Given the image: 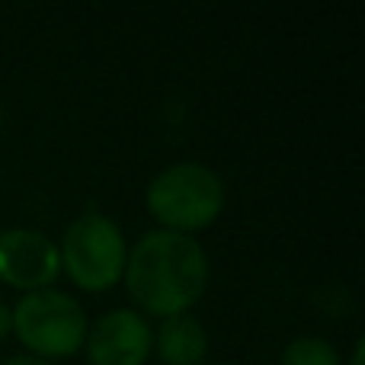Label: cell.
<instances>
[{
	"label": "cell",
	"instance_id": "13",
	"mask_svg": "<svg viewBox=\"0 0 365 365\" xmlns=\"http://www.w3.org/2000/svg\"><path fill=\"white\" fill-rule=\"evenodd\" d=\"M218 365H231V362H218Z\"/></svg>",
	"mask_w": 365,
	"mask_h": 365
},
{
	"label": "cell",
	"instance_id": "9",
	"mask_svg": "<svg viewBox=\"0 0 365 365\" xmlns=\"http://www.w3.org/2000/svg\"><path fill=\"white\" fill-rule=\"evenodd\" d=\"M0 365H55V362H45V359L29 356V353H16V356H10V359H4Z\"/></svg>",
	"mask_w": 365,
	"mask_h": 365
},
{
	"label": "cell",
	"instance_id": "1",
	"mask_svg": "<svg viewBox=\"0 0 365 365\" xmlns=\"http://www.w3.org/2000/svg\"><path fill=\"white\" fill-rule=\"evenodd\" d=\"M208 257L205 247L189 234L148 231L135 247H128L122 282L128 298L138 304V314L177 317L189 314L208 289Z\"/></svg>",
	"mask_w": 365,
	"mask_h": 365
},
{
	"label": "cell",
	"instance_id": "6",
	"mask_svg": "<svg viewBox=\"0 0 365 365\" xmlns=\"http://www.w3.org/2000/svg\"><path fill=\"white\" fill-rule=\"evenodd\" d=\"M83 349L90 365H145L154 353V330L135 308H115L87 327Z\"/></svg>",
	"mask_w": 365,
	"mask_h": 365
},
{
	"label": "cell",
	"instance_id": "7",
	"mask_svg": "<svg viewBox=\"0 0 365 365\" xmlns=\"http://www.w3.org/2000/svg\"><path fill=\"white\" fill-rule=\"evenodd\" d=\"M154 353L164 365H202L208 359L205 324L192 314L164 317L154 330Z\"/></svg>",
	"mask_w": 365,
	"mask_h": 365
},
{
	"label": "cell",
	"instance_id": "5",
	"mask_svg": "<svg viewBox=\"0 0 365 365\" xmlns=\"http://www.w3.org/2000/svg\"><path fill=\"white\" fill-rule=\"evenodd\" d=\"M61 272L58 244L36 227H6L0 231V282L19 289L23 295L51 289Z\"/></svg>",
	"mask_w": 365,
	"mask_h": 365
},
{
	"label": "cell",
	"instance_id": "4",
	"mask_svg": "<svg viewBox=\"0 0 365 365\" xmlns=\"http://www.w3.org/2000/svg\"><path fill=\"white\" fill-rule=\"evenodd\" d=\"M58 257H61V272H68L77 289L100 295L122 282L128 244L122 227L109 215L83 212L64 227Z\"/></svg>",
	"mask_w": 365,
	"mask_h": 365
},
{
	"label": "cell",
	"instance_id": "10",
	"mask_svg": "<svg viewBox=\"0 0 365 365\" xmlns=\"http://www.w3.org/2000/svg\"><path fill=\"white\" fill-rule=\"evenodd\" d=\"M10 336V304L0 302V343Z\"/></svg>",
	"mask_w": 365,
	"mask_h": 365
},
{
	"label": "cell",
	"instance_id": "2",
	"mask_svg": "<svg viewBox=\"0 0 365 365\" xmlns=\"http://www.w3.org/2000/svg\"><path fill=\"white\" fill-rule=\"evenodd\" d=\"M145 205L164 231L195 237L225 212V182L205 164L180 160L158 173L145 189Z\"/></svg>",
	"mask_w": 365,
	"mask_h": 365
},
{
	"label": "cell",
	"instance_id": "3",
	"mask_svg": "<svg viewBox=\"0 0 365 365\" xmlns=\"http://www.w3.org/2000/svg\"><path fill=\"white\" fill-rule=\"evenodd\" d=\"M87 314L81 302L61 289H38L10 308V334L45 362L71 359L87 340Z\"/></svg>",
	"mask_w": 365,
	"mask_h": 365
},
{
	"label": "cell",
	"instance_id": "8",
	"mask_svg": "<svg viewBox=\"0 0 365 365\" xmlns=\"http://www.w3.org/2000/svg\"><path fill=\"white\" fill-rule=\"evenodd\" d=\"M282 365H343L334 343L321 336H295L282 349Z\"/></svg>",
	"mask_w": 365,
	"mask_h": 365
},
{
	"label": "cell",
	"instance_id": "12",
	"mask_svg": "<svg viewBox=\"0 0 365 365\" xmlns=\"http://www.w3.org/2000/svg\"><path fill=\"white\" fill-rule=\"evenodd\" d=\"M0 128H4V106H0Z\"/></svg>",
	"mask_w": 365,
	"mask_h": 365
},
{
	"label": "cell",
	"instance_id": "11",
	"mask_svg": "<svg viewBox=\"0 0 365 365\" xmlns=\"http://www.w3.org/2000/svg\"><path fill=\"white\" fill-rule=\"evenodd\" d=\"M362 353H365L362 340H356V346H353V356H349V365H362Z\"/></svg>",
	"mask_w": 365,
	"mask_h": 365
}]
</instances>
